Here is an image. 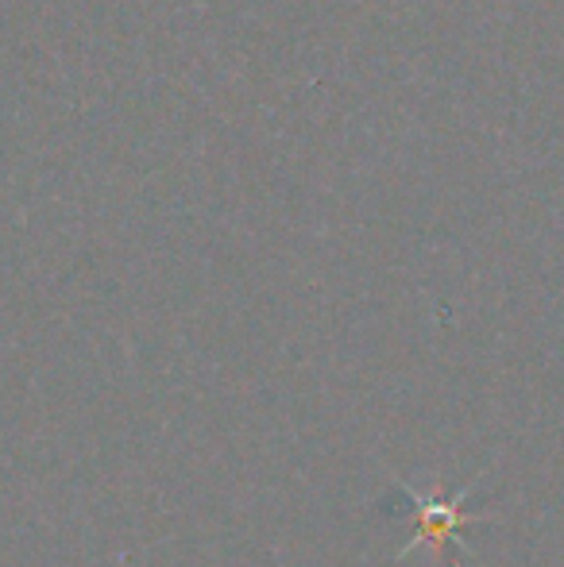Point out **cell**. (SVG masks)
Wrapping results in <instances>:
<instances>
[{"mask_svg": "<svg viewBox=\"0 0 564 567\" xmlns=\"http://www.w3.org/2000/svg\"><path fill=\"white\" fill-rule=\"evenodd\" d=\"M399 491L407 494L410 509H414L418 529H414V537H410L407 545L399 548V556H394V560H407V556L414 553V548H433L437 560H441L444 548H449V545H457L460 553H468V545H464V537H460V529H464V525L488 522V517H472V514H464V509H460V502H464L468 494H472V483L460 486V491L452 494V498L414 491V486H410L407 478H399Z\"/></svg>", "mask_w": 564, "mask_h": 567, "instance_id": "1", "label": "cell"}]
</instances>
